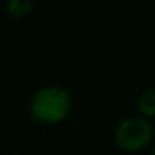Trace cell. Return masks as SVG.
I'll list each match as a JSON object with an SVG mask.
<instances>
[{"label":"cell","instance_id":"obj_1","mask_svg":"<svg viewBox=\"0 0 155 155\" xmlns=\"http://www.w3.org/2000/svg\"><path fill=\"white\" fill-rule=\"evenodd\" d=\"M69 108H71V98H69L67 91L57 87H49L39 91L34 96L31 102V112L38 120L47 122V124H55L61 122L67 116Z\"/></svg>","mask_w":155,"mask_h":155},{"label":"cell","instance_id":"obj_2","mask_svg":"<svg viewBox=\"0 0 155 155\" xmlns=\"http://www.w3.org/2000/svg\"><path fill=\"white\" fill-rule=\"evenodd\" d=\"M151 140V128L143 118H130L118 126L116 141L126 151H137Z\"/></svg>","mask_w":155,"mask_h":155},{"label":"cell","instance_id":"obj_3","mask_svg":"<svg viewBox=\"0 0 155 155\" xmlns=\"http://www.w3.org/2000/svg\"><path fill=\"white\" fill-rule=\"evenodd\" d=\"M137 106H140V110L145 114V116H155V91H147L141 94L140 102H137Z\"/></svg>","mask_w":155,"mask_h":155},{"label":"cell","instance_id":"obj_4","mask_svg":"<svg viewBox=\"0 0 155 155\" xmlns=\"http://www.w3.org/2000/svg\"><path fill=\"white\" fill-rule=\"evenodd\" d=\"M28 8H30V4H26V0H10V10L16 16H22L24 12H28Z\"/></svg>","mask_w":155,"mask_h":155}]
</instances>
